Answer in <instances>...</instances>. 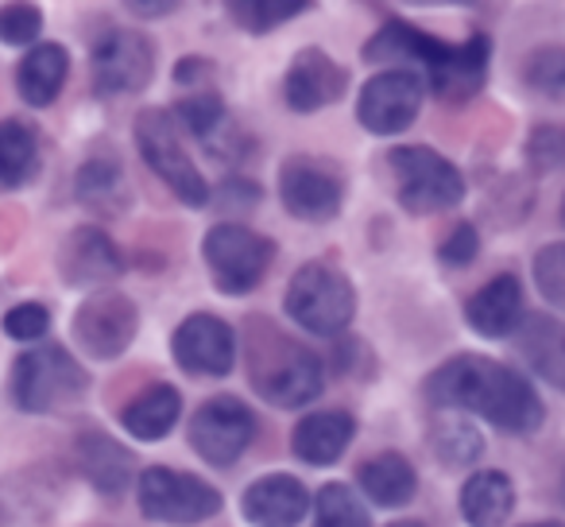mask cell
I'll use <instances>...</instances> for the list:
<instances>
[{
	"label": "cell",
	"instance_id": "cell-6",
	"mask_svg": "<svg viewBox=\"0 0 565 527\" xmlns=\"http://www.w3.org/2000/svg\"><path fill=\"white\" fill-rule=\"evenodd\" d=\"M282 307H287L291 323L302 326V330L338 338L356 315V292L345 272H338L333 264H322V260H310L291 276L287 295H282Z\"/></svg>",
	"mask_w": 565,
	"mask_h": 527
},
{
	"label": "cell",
	"instance_id": "cell-36",
	"mask_svg": "<svg viewBox=\"0 0 565 527\" xmlns=\"http://www.w3.org/2000/svg\"><path fill=\"white\" fill-rule=\"evenodd\" d=\"M523 82L539 94H565V48H539L526 55Z\"/></svg>",
	"mask_w": 565,
	"mask_h": 527
},
{
	"label": "cell",
	"instance_id": "cell-32",
	"mask_svg": "<svg viewBox=\"0 0 565 527\" xmlns=\"http://www.w3.org/2000/svg\"><path fill=\"white\" fill-rule=\"evenodd\" d=\"M369 524H372L369 508H364L361 496L345 481H330L315 496V527H369Z\"/></svg>",
	"mask_w": 565,
	"mask_h": 527
},
{
	"label": "cell",
	"instance_id": "cell-8",
	"mask_svg": "<svg viewBox=\"0 0 565 527\" xmlns=\"http://www.w3.org/2000/svg\"><path fill=\"white\" fill-rule=\"evenodd\" d=\"M202 256L210 280L221 295H248L271 272L275 260V241L248 225H236V221H221L205 233Z\"/></svg>",
	"mask_w": 565,
	"mask_h": 527
},
{
	"label": "cell",
	"instance_id": "cell-15",
	"mask_svg": "<svg viewBox=\"0 0 565 527\" xmlns=\"http://www.w3.org/2000/svg\"><path fill=\"white\" fill-rule=\"evenodd\" d=\"M171 354L190 377H228L236 365V334L217 315L198 310L179 323L171 338Z\"/></svg>",
	"mask_w": 565,
	"mask_h": 527
},
{
	"label": "cell",
	"instance_id": "cell-29",
	"mask_svg": "<svg viewBox=\"0 0 565 527\" xmlns=\"http://www.w3.org/2000/svg\"><path fill=\"white\" fill-rule=\"evenodd\" d=\"M40 133L28 120H0V190H20L40 175Z\"/></svg>",
	"mask_w": 565,
	"mask_h": 527
},
{
	"label": "cell",
	"instance_id": "cell-23",
	"mask_svg": "<svg viewBox=\"0 0 565 527\" xmlns=\"http://www.w3.org/2000/svg\"><path fill=\"white\" fill-rule=\"evenodd\" d=\"M71 78V51L63 43H35L17 66V94L32 109H47Z\"/></svg>",
	"mask_w": 565,
	"mask_h": 527
},
{
	"label": "cell",
	"instance_id": "cell-13",
	"mask_svg": "<svg viewBox=\"0 0 565 527\" xmlns=\"http://www.w3.org/2000/svg\"><path fill=\"white\" fill-rule=\"evenodd\" d=\"M74 341L89 361H117L128 346L136 341L140 330V310L128 295L120 292H97L89 299H82V307L74 310Z\"/></svg>",
	"mask_w": 565,
	"mask_h": 527
},
{
	"label": "cell",
	"instance_id": "cell-16",
	"mask_svg": "<svg viewBox=\"0 0 565 527\" xmlns=\"http://www.w3.org/2000/svg\"><path fill=\"white\" fill-rule=\"evenodd\" d=\"M58 276L66 287H105L125 276V252L105 229L78 225L58 244Z\"/></svg>",
	"mask_w": 565,
	"mask_h": 527
},
{
	"label": "cell",
	"instance_id": "cell-9",
	"mask_svg": "<svg viewBox=\"0 0 565 527\" xmlns=\"http://www.w3.org/2000/svg\"><path fill=\"white\" fill-rule=\"evenodd\" d=\"M136 504H140V516L151 524L194 527L217 516L221 493L194 473L171 470V465H148L136 477Z\"/></svg>",
	"mask_w": 565,
	"mask_h": 527
},
{
	"label": "cell",
	"instance_id": "cell-19",
	"mask_svg": "<svg viewBox=\"0 0 565 527\" xmlns=\"http://www.w3.org/2000/svg\"><path fill=\"white\" fill-rule=\"evenodd\" d=\"M241 512L252 527H299L310 512V493L291 473H267L244 488Z\"/></svg>",
	"mask_w": 565,
	"mask_h": 527
},
{
	"label": "cell",
	"instance_id": "cell-41",
	"mask_svg": "<svg viewBox=\"0 0 565 527\" xmlns=\"http://www.w3.org/2000/svg\"><path fill=\"white\" fill-rule=\"evenodd\" d=\"M392 527H426V524H418V519H399V524H392Z\"/></svg>",
	"mask_w": 565,
	"mask_h": 527
},
{
	"label": "cell",
	"instance_id": "cell-21",
	"mask_svg": "<svg viewBox=\"0 0 565 527\" xmlns=\"http://www.w3.org/2000/svg\"><path fill=\"white\" fill-rule=\"evenodd\" d=\"M511 341H515L526 369L539 372V380H546L550 388L565 392V323L550 315H523Z\"/></svg>",
	"mask_w": 565,
	"mask_h": 527
},
{
	"label": "cell",
	"instance_id": "cell-31",
	"mask_svg": "<svg viewBox=\"0 0 565 527\" xmlns=\"http://www.w3.org/2000/svg\"><path fill=\"white\" fill-rule=\"evenodd\" d=\"M307 9H310L307 0H233V4H225V17L236 28H244V32L267 35L287 24V20L302 17Z\"/></svg>",
	"mask_w": 565,
	"mask_h": 527
},
{
	"label": "cell",
	"instance_id": "cell-40",
	"mask_svg": "<svg viewBox=\"0 0 565 527\" xmlns=\"http://www.w3.org/2000/svg\"><path fill=\"white\" fill-rule=\"evenodd\" d=\"M523 527H565L562 519H539V524H523Z\"/></svg>",
	"mask_w": 565,
	"mask_h": 527
},
{
	"label": "cell",
	"instance_id": "cell-34",
	"mask_svg": "<svg viewBox=\"0 0 565 527\" xmlns=\"http://www.w3.org/2000/svg\"><path fill=\"white\" fill-rule=\"evenodd\" d=\"M40 32H43L40 4H24V0L0 4V43H9V48H35Z\"/></svg>",
	"mask_w": 565,
	"mask_h": 527
},
{
	"label": "cell",
	"instance_id": "cell-38",
	"mask_svg": "<svg viewBox=\"0 0 565 527\" xmlns=\"http://www.w3.org/2000/svg\"><path fill=\"white\" fill-rule=\"evenodd\" d=\"M480 252V233L477 225H469V221H461V225H454V233L441 241L438 249V260L446 264V268H469L472 260H477Z\"/></svg>",
	"mask_w": 565,
	"mask_h": 527
},
{
	"label": "cell",
	"instance_id": "cell-42",
	"mask_svg": "<svg viewBox=\"0 0 565 527\" xmlns=\"http://www.w3.org/2000/svg\"><path fill=\"white\" fill-rule=\"evenodd\" d=\"M562 221H565V198H562Z\"/></svg>",
	"mask_w": 565,
	"mask_h": 527
},
{
	"label": "cell",
	"instance_id": "cell-22",
	"mask_svg": "<svg viewBox=\"0 0 565 527\" xmlns=\"http://www.w3.org/2000/svg\"><path fill=\"white\" fill-rule=\"evenodd\" d=\"M465 323L480 334V338H511L515 326L523 323V287L511 272L488 280L477 295L465 303Z\"/></svg>",
	"mask_w": 565,
	"mask_h": 527
},
{
	"label": "cell",
	"instance_id": "cell-20",
	"mask_svg": "<svg viewBox=\"0 0 565 527\" xmlns=\"http://www.w3.org/2000/svg\"><path fill=\"white\" fill-rule=\"evenodd\" d=\"M74 462H78L82 477L102 496H120L136 477L132 450L120 446L113 434L97 431V426H89V431H82L74 439Z\"/></svg>",
	"mask_w": 565,
	"mask_h": 527
},
{
	"label": "cell",
	"instance_id": "cell-5",
	"mask_svg": "<svg viewBox=\"0 0 565 527\" xmlns=\"http://www.w3.org/2000/svg\"><path fill=\"white\" fill-rule=\"evenodd\" d=\"M136 148H140L143 164L156 171V179L179 198L182 205L190 210H205L213 198L210 182L205 175L198 171V164L190 159V151L182 148V136H179V120L171 117L167 109H143L136 113Z\"/></svg>",
	"mask_w": 565,
	"mask_h": 527
},
{
	"label": "cell",
	"instance_id": "cell-30",
	"mask_svg": "<svg viewBox=\"0 0 565 527\" xmlns=\"http://www.w3.org/2000/svg\"><path fill=\"white\" fill-rule=\"evenodd\" d=\"M430 450L446 470H465L484 454V434L469 419H438L430 426Z\"/></svg>",
	"mask_w": 565,
	"mask_h": 527
},
{
	"label": "cell",
	"instance_id": "cell-39",
	"mask_svg": "<svg viewBox=\"0 0 565 527\" xmlns=\"http://www.w3.org/2000/svg\"><path fill=\"white\" fill-rule=\"evenodd\" d=\"M132 17H140V20H159V17H171V12H179V4L174 0H159V4H143V0H128L125 4Z\"/></svg>",
	"mask_w": 565,
	"mask_h": 527
},
{
	"label": "cell",
	"instance_id": "cell-24",
	"mask_svg": "<svg viewBox=\"0 0 565 527\" xmlns=\"http://www.w3.org/2000/svg\"><path fill=\"white\" fill-rule=\"evenodd\" d=\"M353 439H356V419L349 411H318V415H307L295 426L291 450L299 462L322 470V465L341 462V454H345Z\"/></svg>",
	"mask_w": 565,
	"mask_h": 527
},
{
	"label": "cell",
	"instance_id": "cell-17",
	"mask_svg": "<svg viewBox=\"0 0 565 527\" xmlns=\"http://www.w3.org/2000/svg\"><path fill=\"white\" fill-rule=\"evenodd\" d=\"M349 89V71L333 63L322 48H302L287 66L282 78V97L295 113H318L326 105L341 102Z\"/></svg>",
	"mask_w": 565,
	"mask_h": 527
},
{
	"label": "cell",
	"instance_id": "cell-1",
	"mask_svg": "<svg viewBox=\"0 0 565 527\" xmlns=\"http://www.w3.org/2000/svg\"><path fill=\"white\" fill-rule=\"evenodd\" d=\"M423 392L434 408L469 411L508 434H534L546 419V403L531 380L484 354H457L426 377Z\"/></svg>",
	"mask_w": 565,
	"mask_h": 527
},
{
	"label": "cell",
	"instance_id": "cell-7",
	"mask_svg": "<svg viewBox=\"0 0 565 527\" xmlns=\"http://www.w3.org/2000/svg\"><path fill=\"white\" fill-rule=\"evenodd\" d=\"M395 198L407 213H438L465 202V175L426 144H399L387 156Z\"/></svg>",
	"mask_w": 565,
	"mask_h": 527
},
{
	"label": "cell",
	"instance_id": "cell-12",
	"mask_svg": "<svg viewBox=\"0 0 565 527\" xmlns=\"http://www.w3.org/2000/svg\"><path fill=\"white\" fill-rule=\"evenodd\" d=\"M256 415L244 400L236 396H213L190 419V446L198 450L205 465L213 470H228L241 462V454L256 439Z\"/></svg>",
	"mask_w": 565,
	"mask_h": 527
},
{
	"label": "cell",
	"instance_id": "cell-10",
	"mask_svg": "<svg viewBox=\"0 0 565 527\" xmlns=\"http://www.w3.org/2000/svg\"><path fill=\"white\" fill-rule=\"evenodd\" d=\"M279 198L291 218L307 221V225H326L345 205L341 167L318 156H287L279 167Z\"/></svg>",
	"mask_w": 565,
	"mask_h": 527
},
{
	"label": "cell",
	"instance_id": "cell-2",
	"mask_svg": "<svg viewBox=\"0 0 565 527\" xmlns=\"http://www.w3.org/2000/svg\"><path fill=\"white\" fill-rule=\"evenodd\" d=\"M369 63H407L399 71H411L423 78L438 102L461 105L477 97L488 82V63H492V43L488 35H469L465 43H446L407 20L392 17L369 43H364Z\"/></svg>",
	"mask_w": 565,
	"mask_h": 527
},
{
	"label": "cell",
	"instance_id": "cell-25",
	"mask_svg": "<svg viewBox=\"0 0 565 527\" xmlns=\"http://www.w3.org/2000/svg\"><path fill=\"white\" fill-rule=\"evenodd\" d=\"M356 485H361V493L369 496L372 504H380V508H403V504L415 500L418 473L403 454L384 450V454H372L369 462H361Z\"/></svg>",
	"mask_w": 565,
	"mask_h": 527
},
{
	"label": "cell",
	"instance_id": "cell-35",
	"mask_svg": "<svg viewBox=\"0 0 565 527\" xmlns=\"http://www.w3.org/2000/svg\"><path fill=\"white\" fill-rule=\"evenodd\" d=\"M534 287L550 307L565 310V241L534 252Z\"/></svg>",
	"mask_w": 565,
	"mask_h": 527
},
{
	"label": "cell",
	"instance_id": "cell-11",
	"mask_svg": "<svg viewBox=\"0 0 565 527\" xmlns=\"http://www.w3.org/2000/svg\"><path fill=\"white\" fill-rule=\"evenodd\" d=\"M89 71L102 97L140 94L156 78V43L136 28H109L89 51Z\"/></svg>",
	"mask_w": 565,
	"mask_h": 527
},
{
	"label": "cell",
	"instance_id": "cell-37",
	"mask_svg": "<svg viewBox=\"0 0 565 527\" xmlns=\"http://www.w3.org/2000/svg\"><path fill=\"white\" fill-rule=\"evenodd\" d=\"M0 330L9 334L12 341H43L51 330V310L43 303H17V307L4 310L0 318Z\"/></svg>",
	"mask_w": 565,
	"mask_h": 527
},
{
	"label": "cell",
	"instance_id": "cell-27",
	"mask_svg": "<svg viewBox=\"0 0 565 527\" xmlns=\"http://www.w3.org/2000/svg\"><path fill=\"white\" fill-rule=\"evenodd\" d=\"M182 415V392L174 384H151L120 411V426L136 442H159L174 431Z\"/></svg>",
	"mask_w": 565,
	"mask_h": 527
},
{
	"label": "cell",
	"instance_id": "cell-4",
	"mask_svg": "<svg viewBox=\"0 0 565 527\" xmlns=\"http://www.w3.org/2000/svg\"><path fill=\"white\" fill-rule=\"evenodd\" d=\"M9 392L12 403L28 415H51L74 408L89 392V372L82 369V361H74L66 346L40 341L12 361Z\"/></svg>",
	"mask_w": 565,
	"mask_h": 527
},
{
	"label": "cell",
	"instance_id": "cell-26",
	"mask_svg": "<svg viewBox=\"0 0 565 527\" xmlns=\"http://www.w3.org/2000/svg\"><path fill=\"white\" fill-rule=\"evenodd\" d=\"M515 512V485L500 470H477L461 485V516L469 527H503Z\"/></svg>",
	"mask_w": 565,
	"mask_h": 527
},
{
	"label": "cell",
	"instance_id": "cell-33",
	"mask_svg": "<svg viewBox=\"0 0 565 527\" xmlns=\"http://www.w3.org/2000/svg\"><path fill=\"white\" fill-rule=\"evenodd\" d=\"M526 167L534 175H554L565 167V125H534L526 136Z\"/></svg>",
	"mask_w": 565,
	"mask_h": 527
},
{
	"label": "cell",
	"instance_id": "cell-3",
	"mask_svg": "<svg viewBox=\"0 0 565 527\" xmlns=\"http://www.w3.org/2000/svg\"><path fill=\"white\" fill-rule=\"evenodd\" d=\"M244 357H248V380L271 408H307L322 396L326 365L315 349L282 334L271 318H248L244 334Z\"/></svg>",
	"mask_w": 565,
	"mask_h": 527
},
{
	"label": "cell",
	"instance_id": "cell-28",
	"mask_svg": "<svg viewBox=\"0 0 565 527\" xmlns=\"http://www.w3.org/2000/svg\"><path fill=\"white\" fill-rule=\"evenodd\" d=\"M74 198H78L86 210L94 213H125L128 205V182H125V167H120L117 156H89L86 164L74 175Z\"/></svg>",
	"mask_w": 565,
	"mask_h": 527
},
{
	"label": "cell",
	"instance_id": "cell-14",
	"mask_svg": "<svg viewBox=\"0 0 565 527\" xmlns=\"http://www.w3.org/2000/svg\"><path fill=\"white\" fill-rule=\"evenodd\" d=\"M423 94H426L423 78L411 71H399V66L384 74H372L364 82L361 97H356V120L372 136H399L418 120Z\"/></svg>",
	"mask_w": 565,
	"mask_h": 527
},
{
	"label": "cell",
	"instance_id": "cell-18",
	"mask_svg": "<svg viewBox=\"0 0 565 527\" xmlns=\"http://www.w3.org/2000/svg\"><path fill=\"white\" fill-rule=\"evenodd\" d=\"M174 120H179L182 128H186L190 136H198V140L205 144V151L210 156H217L221 164H236V159L244 156V133L233 125V117H228V109H225V102H221V94L217 89H198V94H190V97H182L179 105H174V113H171Z\"/></svg>",
	"mask_w": 565,
	"mask_h": 527
}]
</instances>
